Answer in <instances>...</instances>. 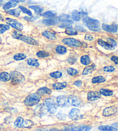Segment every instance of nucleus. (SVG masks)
<instances>
[{
	"mask_svg": "<svg viewBox=\"0 0 118 131\" xmlns=\"http://www.w3.org/2000/svg\"><path fill=\"white\" fill-rule=\"evenodd\" d=\"M49 131H60L58 129H56V128H52V129H50Z\"/></svg>",
	"mask_w": 118,
	"mask_h": 131,
	"instance_id": "obj_56",
	"label": "nucleus"
},
{
	"mask_svg": "<svg viewBox=\"0 0 118 131\" xmlns=\"http://www.w3.org/2000/svg\"><path fill=\"white\" fill-rule=\"evenodd\" d=\"M37 94L39 95H44V94H47V95H50L51 94L52 90L47 87H43L37 90Z\"/></svg>",
	"mask_w": 118,
	"mask_h": 131,
	"instance_id": "obj_20",
	"label": "nucleus"
},
{
	"mask_svg": "<svg viewBox=\"0 0 118 131\" xmlns=\"http://www.w3.org/2000/svg\"><path fill=\"white\" fill-rule=\"evenodd\" d=\"M75 30L78 32H86V29H85L84 27H82L80 25H76L75 26Z\"/></svg>",
	"mask_w": 118,
	"mask_h": 131,
	"instance_id": "obj_49",
	"label": "nucleus"
},
{
	"mask_svg": "<svg viewBox=\"0 0 118 131\" xmlns=\"http://www.w3.org/2000/svg\"><path fill=\"white\" fill-rule=\"evenodd\" d=\"M105 79L103 76L99 75L94 77L92 79V82L93 83H100L105 82Z\"/></svg>",
	"mask_w": 118,
	"mask_h": 131,
	"instance_id": "obj_25",
	"label": "nucleus"
},
{
	"mask_svg": "<svg viewBox=\"0 0 118 131\" xmlns=\"http://www.w3.org/2000/svg\"><path fill=\"white\" fill-rule=\"evenodd\" d=\"M18 2V0H10V1L7 2L5 4L3 5L4 10H8L9 9L14 8V7L17 6Z\"/></svg>",
	"mask_w": 118,
	"mask_h": 131,
	"instance_id": "obj_18",
	"label": "nucleus"
},
{
	"mask_svg": "<svg viewBox=\"0 0 118 131\" xmlns=\"http://www.w3.org/2000/svg\"><path fill=\"white\" fill-rule=\"evenodd\" d=\"M67 61L70 64H73L75 62H76V59H75V58H73V57H70L67 59Z\"/></svg>",
	"mask_w": 118,
	"mask_h": 131,
	"instance_id": "obj_51",
	"label": "nucleus"
},
{
	"mask_svg": "<svg viewBox=\"0 0 118 131\" xmlns=\"http://www.w3.org/2000/svg\"><path fill=\"white\" fill-rule=\"evenodd\" d=\"M82 115L79 109L74 108L71 110L69 113V117L73 120H77L81 118Z\"/></svg>",
	"mask_w": 118,
	"mask_h": 131,
	"instance_id": "obj_9",
	"label": "nucleus"
},
{
	"mask_svg": "<svg viewBox=\"0 0 118 131\" xmlns=\"http://www.w3.org/2000/svg\"><path fill=\"white\" fill-rule=\"evenodd\" d=\"M42 16H43V17H44L45 18H48L55 17V16H56V15L55 13H54L52 11H47V12H46L44 13Z\"/></svg>",
	"mask_w": 118,
	"mask_h": 131,
	"instance_id": "obj_41",
	"label": "nucleus"
},
{
	"mask_svg": "<svg viewBox=\"0 0 118 131\" xmlns=\"http://www.w3.org/2000/svg\"><path fill=\"white\" fill-rule=\"evenodd\" d=\"M117 112V110L116 107L114 106H110L108 107H106L105 109H104L103 114L104 116L105 117H109L114 115L116 114Z\"/></svg>",
	"mask_w": 118,
	"mask_h": 131,
	"instance_id": "obj_10",
	"label": "nucleus"
},
{
	"mask_svg": "<svg viewBox=\"0 0 118 131\" xmlns=\"http://www.w3.org/2000/svg\"><path fill=\"white\" fill-rule=\"evenodd\" d=\"M24 120L22 117H18L16 119L15 123H14V125L16 127L18 128H22L23 127V124Z\"/></svg>",
	"mask_w": 118,
	"mask_h": 131,
	"instance_id": "obj_34",
	"label": "nucleus"
},
{
	"mask_svg": "<svg viewBox=\"0 0 118 131\" xmlns=\"http://www.w3.org/2000/svg\"><path fill=\"white\" fill-rule=\"evenodd\" d=\"M41 99V95L37 93H32L25 98L24 101V104L27 106H33L37 105Z\"/></svg>",
	"mask_w": 118,
	"mask_h": 131,
	"instance_id": "obj_2",
	"label": "nucleus"
},
{
	"mask_svg": "<svg viewBox=\"0 0 118 131\" xmlns=\"http://www.w3.org/2000/svg\"><path fill=\"white\" fill-rule=\"evenodd\" d=\"M65 33L69 35H76L78 34L76 30L74 28H72L66 29Z\"/></svg>",
	"mask_w": 118,
	"mask_h": 131,
	"instance_id": "obj_43",
	"label": "nucleus"
},
{
	"mask_svg": "<svg viewBox=\"0 0 118 131\" xmlns=\"http://www.w3.org/2000/svg\"><path fill=\"white\" fill-rule=\"evenodd\" d=\"M27 63L28 65L33 67H38L39 66L38 60L35 59H32V58H30L27 60Z\"/></svg>",
	"mask_w": 118,
	"mask_h": 131,
	"instance_id": "obj_31",
	"label": "nucleus"
},
{
	"mask_svg": "<svg viewBox=\"0 0 118 131\" xmlns=\"http://www.w3.org/2000/svg\"><path fill=\"white\" fill-rule=\"evenodd\" d=\"M26 58H27V55L23 53H16V54L14 55V57H13L14 59H15V60H17V61H19V60H23L24 59H25Z\"/></svg>",
	"mask_w": 118,
	"mask_h": 131,
	"instance_id": "obj_33",
	"label": "nucleus"
},
{
	"mask_svg": "<svg viewBox=\"0 0 118 131\" xmlns=\"http://www.w3.org/2000/svg\"><path fill=\"white\" fill-rule=\"evenodd\" d=\"M103 70L105 72H114L115 71V68L112 66H108L104 67Z\"/></svg>",
	"mask_w": 118,
	"mask_h": 131,
	"instance_id": "obj_46",
	"label": "nucleus"
},
{
	"mask_svg": "<svg viewBox=\"0 0 118 131\" xmlns=\"http://www.w3.org/2000/svg\"><path fill=\"white\" fill-rule=\"evenodd\" d=\"M68 102L72 106L78 107L81 105V101L80 98L75 96V95H70V96L67 98Z\"/></svg>",
	"mask_w": 118,
	"mask_h": 131,
	"instance_id": "obj_12",
	"label": "nucleus"
},
{
	"mask_svg": "<svg viewBox=\"0 0 118 131\" xmlns=\"http://www.w3.org/2000/svg\"><path fill=\"white\" fill-rule=\"evenodd\" d=\"M67 83L66 82H56L54 83L53 85V88L54 90H62L63 89L66 88Z\"/></svg>",
	"mask_w": 118,
	"mask_h": 131,
	"instance_id": "obj_21",
	"label": "nucleus"
},
{
	"mask_svg": "<svg viewBox=\"0 0 118 131\" xmlns=\"http://www.w3.org/2000/svg\"><path fill=\"white\" fill-rule=\"evenodd\" d=\"M93 39H94L93 36L90 34H86L85 35V39L87 41H92L93 40Z\"/></svg>",
	"mask_w": 118,
	"mask_h": 131,
	"instance_id": "obj_50",
	"label": "nucleus"
},
{
	"mask_svg": "<svg viewBox=\"0 0 118 131\" xmlns=\"http://www.w3.org/2000/svg\"><path fill=\"white\" fill-rule=\"evenodd\" d=\"M98 44L101 46L103 48H104L107 50H114L115 49V47L113 46L111 44L104 41L102 39H99L97 40Z\"/></svg>",
	"mask_w": 118,
	"mask_h": 131,
	"instance_id": "obj_17",
	"label": "nucleus"
},
{
	"mask_svg": "<svg viewBox=\"0 0 118 131\" xmlns=\"http://www.w3.org/2000/svg\"><path fill=\"white\" fill-rule=\"evenodd\" d=\"M23 35L22 34V33L20 32V31H17V30L13 31L12 33V37L15 39L18 40H20V39L23 36Z\"/></svg>",
	"mask_w": 118,
	"mask_h": 131,
	"instance_id": "obj_37",
	"label": "nucleus"
},
{
	"mask_svg": "<svg viewBox=\"0 0 118 131\" xmlns=\"http://www.w3.org/2000/svg\"><path fill=\"white\" fill-rule=\"evenodd\" d=\"M60 22H66V21H72V18L69 15L62 14L58 17Z\"/></svg>",
	"mask_w": 118,
	"mask_h": 131,
	"instance_id": "obj_26",
	"label": "nucleus"
},
{
	"mask_svg": "<svg viewBox=\"0 0 118 131\" xmlns=\"http://www.w3.org/2000/svg\"><path fill=\"white\" fill-rule=\"evenodd\" d=\"M39 17H24L25 20H27L28 21H34L35 20L37 19V18H38Z\"/></svg>",
	"mask_w": 118,
	"mask_h": 131,
	"instance_id": "obj_54",
	"label": "nucleus"
},
{
	"mask_svg": "<svg viewBox=\"0 0 118 131\" xmlns=\"http://www.w3.org/2000/svg\"><path fill=\"white\" fill-rule=\"evenodd\" d=\"M34 125V123L32 121L30 120H26L23 121L22 128H29L32 127Z\"/></svg>",
	"mask_w": 118,
	"mask_h": 131,
	"instance_id": "obj_35",
	"label": "nucleus"
},
{
	"mask_svg": "<svg viewBox=\"0 0 118 131\" xmlns=\"http://www.w3.org/2000/svg\"><path fill=\"white\" fill-rule=\"evenodd\" d=\"M111 60L114 62H115V64H117V57H116V56H114V57H112Z\"/></svg>",
	"mask_w": 118,
	"mask_h": 131,
	"instance_id": "obj_55",
	"label": "nucleus"
},
{
	"mask_svg": "<svg viewBox=\"0 0 118 131\" xmlns=\"http://www.w3.org/2000/svg\"><path fill=\"white\" fill-rule=\"evenodd\" d=\"M99 92L101 95H104V96H111L113 94V91L107 89H101Z\"/></svg>",
	"mask_w": 118,
	"mask_h": 131,
	"instance_id": "obj_30",
	"label": "nucleus"
},
{
	"mask_svg": "<svg viewBox=\"0 0 118 131\" xmlns=\"http://www.w3.org/2000/svg\"><path fill=\"white\" fill-rule=\"evenodd\" d=\"M80 62H81V64L85 66H88L91 63V60L90 58L88 55H85L81 58V59H80Z\"/></svg>",
	"mask_w": 118,
	"mask_h": 131,
	"instance_id": "obj_24",
	"label": "nucleus"
},
{
	"mask_svg": "<svg viewBox=\"0 0 118 131\" xmlns=\"http://www.w3.org/2000/svg\"><path fill=\"white\" fill-rule=\"evenodd\" d=\"M7 13L11 16H15V17H18L20 15V10L19 8L12 9V10H9L7 11Z\"/></svg>",
	"mask_w": 118,
	"mask_h": 131,
	"instance_id": "obj_29",
	"label": "nucleus"
},
{
	"mask_svg": "<svg viewBox=\"0 0 118 131\" xmlns=\"http://www.w3.org/2000/svg\"><path fill=\"white\" fill-rule=\"evenodd\" d=\"M83 23L91 31L94 32L100 31V23L98 20L88 17H85L83 19Z\"/></svg>",
	"mask_w": 118,
	"mask_h": 131,
	"instance_id": "obj_1",
	"label": "nucleus"
},
{
	"mask_svg": "<svg viewBox=\"0 0 118 131\" xmlns=\"http://www.w3.org/2000/svg\"><path fill=\"white\" fill-rule=\"evenodd\" d=\"M12 83L14 84L22 83L25 81V78L23 75L18 71H12L11 74Z\"/></svg>",
	"mask_w": 118,
	"mask_h": 131,
	"instance_id": "obj_4",
	"label": "nucleus"
},
{
	"mask_svg": "<svg viewBox=\"0 0 118 131\" xmlns=\"http://www.w3.org/2000/svg\"><path fill=\"white\" fill-rule=\"evenodd\" d=\"M62 42L69 47H80L82 46V43L79 40L74 38H65L62 39Z\"/></svg>",
	"mask_w": 118,
	"mask_h": 131,
	"instance_id": "obj_6",
	"label": "nucleus"
},
{
	"mask_svg": "<svg viewBox=\"0 0 118 131\" xmlns=\"http://www.w3.org/2000/svg\"><path fill=\"white\" fill-rule=\"evenodd\" d=\"M20 40L22 41H23L24 42H25V43L31 44V45L38 46V44H39V43H37V41L36 40L30 36H24V35H23V36L22 37V38L20 39Z\"/></svg>",
	"mask_w": 118,
	"mask_h": 131,
	"instance_id": "obj_16",
	"label": "nucleus"
},
{
	"mask_svg": "<svg viewBox=\"0 0 118 131\" xmlns=\"http://www.w3.org/2000/svg\"><path fill=\"white\" fill-rule=\"evenodd\" d=\"M47 107L43 104L38 105L34 109L35 114L38 116H43L47 113Z\"/></svg>",
	"mask_w": 118,
	"mask_h": 131,
	"instance_id": "obj_7",
	"label": "nucleus"
},
{
	"mask_svg": "<svg viewBox=\"0 0 118 131\" xmlns=\"http://www.w3.org/2000/svg\"><path fill=\"white\" fill-rule=\"evenodd\" d=\"M74 127L71 125L65 126L60 131H74Z\"/></svg>",
	"mask_w": 118,
	"mask_h": 131,
	"instance_id": "obj_47",
	"label": "nucleus"
},
{
	"mask_svg": "<svg viewBox=\"0 0 118 131\" xmlns=\"http://www.w3.org/2000/svg\"><path fill=\"white\" fill-rule=\"evenodd\" d=\"M72 25H73V22L72 21H66V22H63L62 23L59 25V27L63 29H68L70 28H72Z\"/></svg>",
	"mask_w": 118,
	"mask_h": 131,
	"instance_id": "obj_32",
	"label": "nucleus"
},
{
	"mask_svg": "<svg viewBox=\"0 0 118 131\" xmlns=\"http://www.w3.org/2000/svg\"><path fill=\"white\" fill-rule=\"evenodd\" d=\"M1 41H2L1 38V37H0V43H1Z\"/></svg>",
	"mask_w": 118,
	"mask_h": 131,
	"instance_id": "obj_58",
	"label": "nucleus"
},
{
	"mask_svg": "<svg viewBox=\"0 0 118 131\" xmlns=\"http://www.w3.org/2000/svg\"><path fill=\"white\" fill-rule=\"evenodd\" d=\"M46 106L47 107V111L51 114H54L56 113L57 111L58 105L56 104L55 100L52 98H47L45 101Z\"/></svg>",
	"mask_w": 118,
	"mask_h": 131,
	"instance_id": "obj_3",
	"label": "nucleus"
},
{
	"mask_svg": "<svg viewBox=\"0 0 118 131\" xmlns=\"http://www.w3.org/2000/svg\"><path fill=\"white\" fill-rule=\"evenodd\" d=\"M86 13L84 12H79L77 10H74L73 11L72 13V19L75 21H79L82 18L86 17Z\"/></svg>",
	"mask_w": 118,
	"mask_h": 131,
	"instance_id": "obj_8",
	"label": "nucleus"
},
{
	"mask_svg": "<svg viewBox=\"0 0 118 131\" xmlns=\"http://www.w3.org/2000/svg\"><path fill=\"white\" fill-rule=\"evenodd\" d=\"M29 8L30 9H33V10H34L37 14L42 13L43 10V8L37 5H31L29 6Z\"/></svg>",
	"mask_w": 118,
	"mask_h": 131,
	"instance_id": "obj_38",
	"label": "nucleus"
},
{
	"mask_svg": "<svg viewBox=\"0 0 118 131\" xmlns=\"http://www.w3.org/2000/svg\"><path fill=\"white\" fill-rule=\"evenodd\" d=\"M67 72L70 76H75L78 74V71L76 69H73V68H68L67 69Z\"/></svg>",
	"mask_w": 118,
	"mask_h": 131,
	"instance_id": "obj_39",
	"label": "nucleus"
},
{
	"mask_svg": "<svg viewBox=\"0 0 118 131\" xmlns=\"http://www.w3.org/2000/svg\"><path fill=\"white\" fill-rule=\"evenodd\" d=\"M5 21L7 24L10 25L11 27L17 30V31H20L23 29V25L16 20L12 19L11 18H6Z\"/></svg>",
	"mask_w": 118,
	"mask_h": 131,
	"instance_id": "obj_5",
	"label": "nucleus"
},
{
	"mask_svg": "<svg viewBox=\"0 0 118 131\" xmlns=\"http://www.w3.org/2000/svg\"><path fill=\"white\" fill-rule=\"evenodd\" d=\"M11 79V74L7 72H2L0 73V80L2 82H8Z\"/></svg>",
	"mask_w": 118,
	"mask_h": 131,
	"instance_id": "obj_22",
	"label": "nucleus"
},
{
	"mask_svg": "<svg viewBox=\"0 0 118 131\" xmlns=\"http://www.w3.org/2000/svg\"><path fill=\"white\" fill-rule=\"evenodd\" d=\"M82 81L80 80H77L74 82V85L77 86V87H81L82 86Z\"/></svg>",
	"mask_w": 118,
	"mask_h": 131,
	"instance_id": "obj_53",
	"label": "nucleus"
},
{
	"mask_svg": "<svg viewBox=\"0 0 118 131\" xmlns=\"http://www.w3.org/2000/svg\"><path fill=\"white\" fill-rule=\"evenodd\" d=\"M98 129L100 131H117V128L113 127H110L108 125H103L100 126Z\"/></svg>",
	"mask_w": 118,
	"mask_h": 131,
	"instance_id": "obj_27",
	"label": "nucleus"
},
{
	"mask_svg": "<svg viewBox=\"0 0 118 131\" xmlns=\"http://www.w3.org/2000/svg\"><path fill=\"white\" fill-rule=\"evenodd\" d=\"M50 77L53 78H60L61 77H62V74L61 72L57 71L51 72V73L50 74Z\"/></svg>",
	"mask_w": 118,
	"mask_h": 131,
	"instance_id": "obj_42",
	"label": "nucleus"
},
{
	"mask_svg": "<svg viewBox=\"0 0 118 131\" xmlns=\"http://www.w3.org/2000/svg\"><path fill=\"white\" fill-rule=\"evenodd\" d=\"M101 94L99 92H89L88 93L87 99L90 101H97L101 98Z\"/></svg>",
	"mask_w": 118,
	"mask_h": 131,
	"instance_id": "obj_15",
	"label": "nucleus"
},
{
	"mask_svg": "<svg viewBox=\"0 0 118 131\" xmlns=\"http://www.w3.org/2000/svg\"><path fill=\"white\" fill-rule=\"evenodd\" d=\"M3 20H4V16L0 13V21H3Z\"/></svg>",
	"mask_w": 118,
	"mask_h": 131,
	"instance_id": "obj_57",
	"label": "nucleus"
},
{
	"mask_svg": "<svg viewBox=\"0 0 118 131\" xmlns=\"http://www.w3.org/2000/svg\"><path fill=\"white\" fill-rule=\"evenodd\" d=\"M59 22H60V20H59V18L57 16L46 18V19H43L42 20V23H43L44 25H47V26L55 25L56 24H57Z\"/></svg>",
	"mask_w": 118,
	"mask_h": 131,
	"instance_id": "obj_11",
	"label": "nucleus"
},
{
	"mask_svg": "<svg viewBox=\"0 0 118 131\" xmlns=\"http://www.w3.org/2000/svg\"><path fill=\"white\" fill-rule=\"evenodd\" d=\"M42 35L50 40H55L56 39V34L53 31H45L42 32Z\"/></svg>",
	"mask_w": 118,
	"mask_h": 131,
	"instance_id": "obj_19",
	"label": "nucleus"
},
{
	"mask_svg": "<svg viewBox=\"0 0 118 131\" xmlns=\"http://www.w3.org/2000/svg\"><path fill=\"white\" fill-rule=\"evenodd\" d=\"M19 9H20V10H22L24 13L27 14V15H28V16H32V14L31 12V10H30L26 8L25 7L23 6H19Z\"/></svg>",
	"mask_w": 118,
	"mask_h": 131,
	"instance_id": "obj_44",
	"label": "nucleus"
},
{
	"mask_svg": "<svg viewBox=\"0 0 118 131\" xmlns=\"http://www.w3.org/2000/svg\"><path fill=\"white\" fill-rule=\"evenodd\" d=\"M56 117H57V118L58 119H60V120H64L66 118V116L64 114L61 113V112H60V113H58L57 114Z\"/></svg>",
	"mask_w": 118,
	"mask_h": 131,
	"instance_id": "obj_48",
	"label": "nucleus"
},
{
	"mask_svg": "<svg viewBox=\"0 0 118 131\" xmlns=\"http://www.w3.org/2000/svg\"><path fill=\"white\" fill-rule=\"evenodd\" d=\"M4 0H0V2H2V1H4Z\"/></svg>",
	"mask_w": 118,
	"mask_h": 131,
	"instance_id": "obj_59",
	"label": "nucleus"
},
{
	"mask_svg": "<svg viewBox=\"0 0 118 131\" xmlns=\"http://www.w3.org/2000/svg\"><path fill=\"white\" fill-rule=\"evenodd\" d=\"M36 56L40 58H45L48 57L50 53L44 51H40L36 53Z\"/></svg>",
	"mask_w": 118,
	"mask_h": 131,
	"instance_id": "obj_36",
	"label": "nucleus"
},
{
	"mask_svg": "<svg viewBox=\"0 0 118 131\" xmlns=\"http://www.w3.org/2000/svg\"><path fill=\"white\" fill-rule=\"evenodd\" d=\"M9 29V25H7L5 24H0V34H2L6 31L7 30Z\"/></svg>",
	"mask_w": 118,
	"mask_h": 131,
	"instance_id": "obj_45",
	"label": "nucleus"
},
{
	"mask_svg": "<svg viewBox=\"0 0 118 131\" xmlns=\"http://www.w3.org/2000/svg\"><path fill=\"white\" fill-rule=\"evenodd\" d=\"M102 28L103 30L107 32L110 33H116L117 31V24L107 25L103 24L102 25Z\"/></svg>",
	"mask_w": 118,
	"mask_h": 131,
	"instance_id": "obj_14",
	"label": "nucleus"
},
{
	"mask_svg": "<svg viewBox=\"0 0 118 131\" xmlns=\"http://www.w3.org/2000/svg\"><path fill=\"white\" fill-rule=\"evenodd\" d=\"M55 51L56 53H59V54H65L67 52V49L65 47L62 45H58L56 46Z\"/></svg>",
	"mask_w": 118,
	"mask_h": 131,
	"instance_id": "obj_28",
	"label": "nucleus"
},
{
	"mask_svg": "<svg viewBox=\"0 0 118 131\" xmlns=\"http://www.w3.org/2000/svg\"><path fill=\"white\" fill-rule=\"evenodd\" d=\"M96 69V66L94 64H92L91 66H89L86 67L84 69L83 71H82V75H88L89 74H91L94 70Z\"/></svg>",
	"mask_w": 118,
	"mask_h": 131,
	"instance_id": "obj_23",
	"label": "nucleus"
},
{
	"mask_svg": "<svg viewBox=\"0 0 118 131\" xmlns=\"http://www.w3.org/2000/svg\"><path fill=\"white\" fill-rule=\"evenodd\" d=\"M67 97L65 95H60L56 98V104L60 107H65L67 105Z\"/></svg>",
	"mask_w": 118,
	"mask_h": 131,
	"instance_id": "obj_13",
	"label": "nucleus"
},
{
	"mask_svg": "<svg viewBox=\"0 0 118 131\" xmlns=\"http://www.w3.org/2000/svg\"><path fill=\"white\" fill-rule=\"evenodd\" d=\"M108 41L110 42V44H111V45H112L114 47H116L117 46L116 42L115 41V40L109 38V39H108Z\"/></svg>",
	"mask_w": 118,
	"mask_h": 131,
	"instance_id": "obj_52",
	"label": "nucleus"
},
{
	"mask_svg": "<svg viewBox=\"0 0 118 131\" xmlns=\"http://www.w3.org/2000/svg\"><path fill=\"white\" fill-rule=\"evenodd\" d=\"M91 129V127L89 126H84L80 127H74V131H89Z\"/></svg>",
	"mask_w": 118,
	"mask_h": 131,
	"instance_id": "obj_40",
	"label": "nucleus"
}]
</instances>
